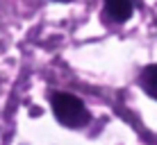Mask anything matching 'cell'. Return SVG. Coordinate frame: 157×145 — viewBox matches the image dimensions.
I'll use <instances>...</instances> for the list:
<instances>
[{
  "instance_id": "1",
  "label": "cell",
  "mask_w": 157,
  "mask_h": 145,
  "mask_svg": "<svg viewBox=\"0 0 157 145\" xmlns=\"http://www.w3.org/2000/svg\"><path fill=\"white\" fill-rule=\"evenodd\" d=\"M52 114L66 127H82L89 122V111L84 102L73 93H52Z\"/></svg>"
},
{
  "instance_id": "2",
  "label": "cell",
  "mask_w": 157,
  "mask_h": 145,
  "mask_svg": "<svg viewBox=\"0 0 157 145\" xmlns=\"http://www.w3.org/2000/svg\"><path fill=\"white\" fill-rule=\"evenodd\" d=\"M134 12L132 0H105V16L114 23H125Z\"/></svg>"
},
{
  "instance_id": "3",
  "label": "cell",
  "mask_w": 157,
  "mask_h": 145,
  "mask_svg": "<svg viewBox=\"0 0 157 145\" xmlns=\"http://www.w3.org/2000/svg\"><path fill=\"white\" fill-rule=\"evenodd\" d=\"M139 84H141V89L150 95V98L157 100V63L144 68V71H141V77H139Z\"/></svg>"
}]
</instances>
